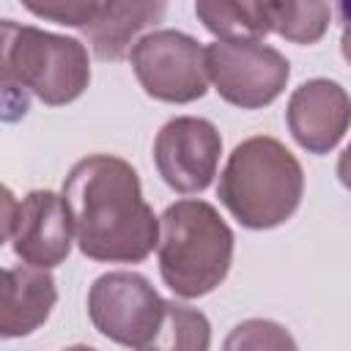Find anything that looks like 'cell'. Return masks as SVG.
Masks as SVG:
<instances>
[{
  "label": "cell",
  "mask_w": 351,
  "mask_h": 351,
  "mask_svg": "<svg viewBox=\"0 0 351 351\" xmlns=\"http://www.w3.org/2000/svg\"><path fill=\"white\" fill-rule=\"evenodd\" d=\"M340 14H343V22L351 19V0H340Z\"/></svg>",
  "instance_id": "20"
},
{
  "label": "cell",
  "mask_w": 351,
  "mask_h": 351,
  "mask_svg": "<svg viewBox=\"0 0 351 351\" xmlns=\"http://www.w3.org/2000/svg\"><path fill=\"white\" fill-rule=\"evenodd\" d=\"M340 49H343V58L351 63V19L346 22L343 27V36H340Z\"/></svg>",
  "instance_id": "19"
},
{
  "label": "cell",
  "mask_w": 351,
  "mask_h": 351,
  "mask_svg": "<svg viewBox=\"0 0 351 351\" xmlns=\"http://www.w3.org/2000/svg\"><path fill=\"white\" fill-rule=\"evenodd\" d=\"M304 195L299 159L274 137L241 140L219 173L217 197L250 230H269L288 222Z\"/></svg>",
  "instance_id": "2"
},
{
  "label": "cell",
  "mask_w": 351,
  "mask_h": 351,
  "mask_svg": "<svg viewBox=\"0 0 351 351\" xmlns=\"http://www.w3.org/2000/svg\"><path fill=\"white\" fill-rule=\"evenodd\" d=\"M58 302V288L49 269L41 266H8L3 271L0 296V335L25 337L36 332L52 313Z\"/></svg>",
  "instance_id": "11"
},
{
  "label": "cell",
  "mask_w": 351,
  "mask_h": 351,
  "mask_svg": "<svg viewBox=\"0 0 351 351\" xmlns=\"http://www.w3.org/2000/svg\"><path fill=\"white\" fill-rule=\"evenodd\" d=\"M22 5L38 19L66 27H85L96 16L101 0H22Z\"/></svg>",
  "instance_id": "17"
},
{
  "label": "cell",
  "mask_w": 351,
  "mask_h": 351,
  "mask_svg": "<svg viewBox=\"0 0 351 351\" xmlns=\"http://www.w3.org/2000/svg\"><path fill=\"white\" fill-rule=\"evenodd\" d=\"M225 348H296V340L274 321L250 318L228 335Z\"/></svg>",
  "instance_id": "16"
},
{
  "label": "cell",
  "mask_w": 351,
  "mask_h": 351,
  "mask_svg": "<svg viewBox=\"0 0 351 351\" xmlns=\"http://www.w3.org/2000/svg\"><path fill=\"white\" fill-rule=\"evenodd\" d=\"M337 178H340V184L346 189H351V143L346 145V151L337 159Z\"/></svg>",
  "instance_id": "18"
},
{
  "label": "cell",
  "mask_w": 351,
  "mask_h": 351,
  "mask_svg": "<svg viewBox=\"0 0 351 351\" xmlns=\"http://www.w3.org/2000/svg\"><path fill=\"white\" fill-rule=\"evenodd\" d=\"M195 14L217 38H263L271 25L263 0H195Z\"/></svg>",
  "instance_id": "13"
},
{
  "label": "cell",
  "mask_w": 351,
  "mask_h": 351,
  "mask_svg": "<svg viewBox=\"0 0 351 351\" xmlns=\"http://www.w3.org/2000/svg\"><path fill=\"white\" fill-rule=\"evenodd\" d=\"M219 154L222 137L217 126L195 115L167 121L154 140L156 170L162 181L181 195H197L214 181Z\"/></svg>",
  "instance_id": "9"
},
{
  "label": "cell",
  "mask_w": 351,
  "mask_h": 351,
  "mask_svg": "<svg viewBox=\"0 0 351 351\" xmlns=\"http://www.w3.org/2000/svg\"><path fill=\"white\" fill-rule=\"evenodd\" d=\"M159 274L181 299L219 288L233 263V230L206 200H176L159 217Z\"/></svg>",
  "instance_id": "3"
},
{
  "label": "cell",
  "mask_w": 351,
  "mask_h": 351,
  "mask_svg": "<svg viewBox=\"0 0 351 351\" xmlns=\"http://www.w3.org/2000/svg\"><path fill=\"white\" fill-rule=\"evenodd\" d=\"M3 236L22 263L41 269L60 266L74 241L71 214L63 195L33 189L16 200L11 189H3Z\"/></svg>",
  "instance_id": "8"
},
{
  "label": "cell",
  "mask_w": 351,
  "mask_h": 351,
  "mask_svg": "<svg viewBox=\"0 0 351 351\" xmlns=\"http://www.w3.org/2000/svg\"><path fill=\"white\" fill-rule=\"evenodd\" d=\"M211 343V324L200 310H192L181 302H167L165 326L159 335L156 348H184V351H203Z\"/></svg>",
  "instance_id": "15"
},
{
  "label": "cell",
  "mask_w": 351,
  "mask_h": 351,
  "mask_svg": "<svg viewBox=\"0 0 351 351\" xmlns=\"http://www.w3.org/2000/svg\"><path fill=\"white\" fill-rule=\"evenodd\" d=\"M90 82V60L82 41L14 19L3 22V88L33 93L49 107L77 101ZM27 99V96H25Z\"/></svg>",
  "instance_id": "4"
},
{
  "label": "cell",
  "mask_w": 351,
  "mask_h": 351,
  "mask_svg": "<svg viewBox=\"0 0 351 351\" xmlns=\"http://www.w3.org/2000/svg\"><path fill=\"white\" fill-rule=\"evenodd\" d=\"M285 121L307 154H329L351 126V96L335 80H307L291 93Z\"/></svg>",
  "instance_id": "10"
},
{
  "label": "cell",
  "mask_w": 351,
  "mask_h": 351,
  "mask_svg": "<svg viewBox=\"0 0 351 351\" xmlns=\"http://www.w3.org/2000/svg\"><path fill=\"white\" fill-rule=\"evenodd\" d=\"M93 329L126 348H156L167 302L137 271H107L88 291Z\"/></svg>",
  "instance_id": "5"
},
{
  "label": "cell",
  "mask_w": 351,
  "mask_h": 351,
  "mask_svg": "<svg viewBox=\"0 0 351 351\" xmlns=\"http://www.w3.org/2000/svg\"><path fill=\"white\" fill-rule=\"evenodd\" d=\"M63 200L74 241L90 261L143 263L159 244V219L143 197L140 176L121 156L80 159L63 181Z\"/></svg>",
  "instance_id": "1"
},
{
  "label": "cell",
  "mask_w": 351,
  "mask_h": 351,
  "mask_svg": "<svg viewBox=\"0 0 351 351\" xmlns=\"http://www.w3.org/2000/svg\"><path fill=\"white\" fill-rule=\"evenodd\" d=\"M134 77L140 88L167 104H189L206 96V47L181 30H154L145 33L129 52Z\"/></svg>",
  "instance_id": "7"
},
{
  "label": "cell",
  "mask_w": 351,
  "mask_h": 351,
  "mask_svg": "<svg viewBox=\"0 0 351 351\" xmlns=\"http://www.w3.org/2000/svg\"><path fill=\"white\" fill-rule=\"evenodd\" d=\"M165 11L167 0H101L82 33L99 60H121L140 41L143 30L165 19Z\"/></svg>",
  "instance_id": "12"
},
{
  "label": "cell",
  "mask_w": 351,
  "mask_h": 351,
  "mask_svg": "<svg viewBox=\"0 0 351 351\" xmlns=\"http://www.w3.org/2000/svg\"><path fill=\"white\" fill-rule=\"evenodd\" d=\"M271 30L291 44H315L329 30V0H263Z\"/></svg>",
  "instance_id": "14"
},
{
  "label": "cell",
  "mask_w": 351,
  "mask_h": 351,
  "mask_svg": "<svg viewBox=\"0 0 351 351\" xmlns=\"http://www.w3.org/2000/svg\"><path fill=\"white\" fill-rule=\"evenodd\" d=\"M206 71L219 99L241 110H261L285 90L291 63L261 38H217L206 47Z\"/></svg>",
  "instance_id": "6"
}]
</instances>
